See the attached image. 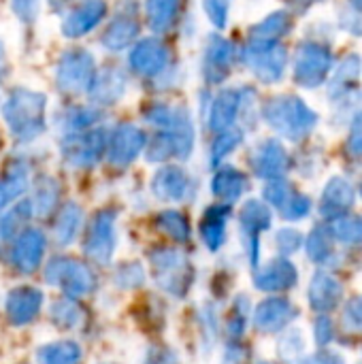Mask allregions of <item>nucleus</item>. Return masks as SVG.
I'll use <instances>...</instances> for the list:
<instances>
[{
    "instance_id": "obj_1",
    "label": "nucleus",
    "mask_w": 362,
    "mask_h": 364,
    "mask_svg": "<svg viewBox=\"0 0 362 364\" xmlns=\"http://www.w3.org/2000/svg\"><path fill=\"white\" fill-rule=\"evenodd\" d=\"M130 75L141 79L154 94H166L183 83V68L162 36H141L128 49Z\"/></svg>"
},
{
    "instance_id": "obj_2",
    "label": "nucleus",
    "mask_w": 362,
    "mask_h": 364,
    "mask_svg": "<svg viewBox=\"0 0 362 364\" xmlns=\"http://www.w3.org/2000/svg\"><path fill=\"white\" fill-rule=\"evenodd\" d=\"M47 94L28 85H15L9 90L0 105L2 119L9 134L19 145H30L47 132Z\"/></svg>"
},
{
    "instance_id": "obj_3",
    "label": "nucleus",
    "mask_w": 362,
    "mask_h": 364,
    "mask_svg": "<svg viewBox=\"0 0 362 364\" xmlns=\"http://www.w3.org/2000/svg\"><path fill=\"white\" fill-rule=\"evenodd\" d=\"M254 90L243 87H222L218 92H203L201 94V115L205 128L213 134L237 128V122L245 115L247 107L252 105Z\"/></svg>"
},
{
    "instance_id": "obj_4",
    "label": "nucleus",
    "mask_w": 362,
    "mask_h": 364,
    "mask_svg": "<svg viewBox=\"0 0 362 364\" xmlns=\"http://www.w3.org/2000/svg\"><path fill=\"white\" fill-rule=\"evenodd\" d=\"M96 73V55L87 47H68L53 64V85L64 96H87Z\"/></svg>"
},
{
    "instance_id": "obj_5",
    "label": "nucleus",
    "mask_w": 362,
    "mask_h": 364,
    "mask_svg": "<svg viewBox=\"0 0 362 364\" xmlns=\"http://www.w3.org/2000/svg\"><path fill=\"white\" fill-rule=\"evenodd\" d=\"M141 2L117 0L107 21L102 23L98 45L107 53H128V49L141 38Z\"/></svg>"
},
{
    "instance_id": "obj_6",
    "label": "nucleus",
    "mask_w": 362,
    "mask_h": 364,
    "mask_svg": "<svg viewBox=\"0 0 362 364\" xmlns=\"http://www.w3.org/2000/svg\"><path fill=\"white\" fill-rule=\"evenodd\" d=\"M149 262L151 275L160 290L175 299L188 296L194 282V271L188 256L179 247H156L149 252Z\"/></svg>"
},
{
    "instance_id": "obj_7",
    "label": "nucleus",
    "mask_w": 362,
    "mask_h": 364,
    "mask_svg": "<svg viewBox=\"0 0 362 364\" xmlns=\"http://www.w3.org/2000/svg\"><path fill=\"white\" fill-rule=\"evenodd\" d=\"M45 282L62 290V294L70 299L87 296L98 288V275L94 273V269L87 262L68 256H55L47 262Z\"/></svg>"
},
{
    "instance_id": "obj_8",
    "label": "nucleus",
    "mask_w": 362,
    "mask_h": 364,
    "mask_svg": "<svg viewBox=\"0 0 362 364\" xmlns=\"http://www.w3.org/2000/svg\"><path fill=\"white\" fill-rule=\"evenodd\" d=\"M109 130L105 126L90 128L85 132L60 136V156L68 168L90 171L105 160Z\"/></svg>"
},
{
    "instance_id": "obj_9",
    "label": "nucleus",
    "mask_w": 362,
    "mask_h": 364,
    "mask_svg": "<svg viewBox=\"0 0 362 364\" xmlns=\"http://www.w3.org/2000/svg\"><path fill=\"white\" fill-rule=\"evenodd\" d=\"M239 58V51L233 41L222 36L220 32L207 34L198 60V73L205 83V87H218L224 85V81L230 77L235 62Z\"/></svg>"
},
{
    "instance_id": "obj_10",
    "label": "nucleus",
    "mask_w": 362,
    "mask_h": 364,
    "mask_svg": "<svg viewBox=\"0 0 362 364\" xmlns=\"http://www.w3.org/2000/svg\"><path fill=\"white\" fill-rule=\"evenodd\" d=\"M81 250L87 260L96 264H109L117 250V211L98 209L87 226L81 241Z\"/></svg>"
},
{
    "instance_id": "obj_11",
    "label": "nucleus",
    "mask_w": 362,
    "mask_h": 364,
    "mask_svg": "<svg viewBox=\"0 0 362 364\" xmlns=\"http://www.w3.org/2000/svg\"><path fill=\"white\" fill-rule=\"evenodd\" d=\"M196 147V128H179V130H154L147 136L145 160L151 164H169V162H186L192 158Z\"/></svg>"
},
{
    "instance_id": "obj_12",
    "label": "nucleus",
    "mask_w": 362,
    "mask_h": 364,
    "mask_svg": "<svg viewBox=\"0 0 362 364\" xmlns=\"http://www.w3.org/2000/svg\"><path fill=\"white\" fill-rule=\"evenodd\" d=\"M109 17L107 0H75L60 15V32L68 41H79L98 30Z\"/></svg>"
},
{
    "instance_id": "obj_13",
    "label": "nucleus",
    "mask_w": 362,
    "mask_h": 364,
    "mask_svg": "<svg viewBox=\"0 0 362 364\" xmlns=\"http://www.w3.org/2000/svg\"><path fill=\"white\" fill-rule=\"evenodd\" d=\"M147 134L132 122H119L109 130L105 160L115 168H126L145 151Z\"/></svg>"
},
{
    "instance_id": "obj_14",
    "label": "nucleus",
    "mask_w": 362,
    "mask_h": 364,
    "mask_svg": "<svg viewBox=\"0 0 362 364\" xmlns=\"http://www.w3.org/2000/svg\"><path fill=\"white\" fill-rule=\"evenodd\" d=\"M196 188H198V183H196L194 175L175 162L162 164L151 175V181H149V190H151L154 198H158L162 203H186V200L194 198Z\"/></svg>"
},
{
    "instance_id": "obj_15",
    "label": "nucleus",
    "mask_w": 362,
    "mask_h": 364,
    "mask_svg": "<svg viewBox=\"0 0 362 364\" xmlns=\"http://www.w3.org/2000/svg\"><path fill=\"white\" fill-rule=\"evenodd\" d=\"M130 90V73L119 64H107L98 68L94 83L87 92V102L98 109H109L119 105Z\"/></svg>"
},
{
    "instance_id": "obj_16",
    "label": "nucleus",
    "mask_w": 362,
    "mask_h": 364,
    "mask_svg": "<svg viewBox=\"0 0 362 364\" xmlns=\"http://www.w3.org/2000/svg\"><path fill=\"white\" fill-rule=\"evenodd\" d=\"M47 252V237L41 228H23L9 245V262L21 275H32L41 269Z\"/></svg>"
},
{
    "instance_id": "obj_17",
    "label": "nucleus",
    "mask_w": 362,
    "mask_h": 364,
    "mask_svg": "<svg viewBox=\"0 0 362 364\" xmlns=\"http://www.w3.org/2000/svg\"><path fill=\"white\" fill-rule=\"evenodd\" d=\"M243 64L265 83H273L284 73V51L275 47L273 43L262 41H250L247 47L239 53Z\"/></svg>"
},
{
    "instance_id": "obj_18",
    "label": "nucleus",
    "mask_w": 362,
    "mask_h": 364,
    "mask_svg": "<svg viewBox=\"0 0 362 364\" xmlns=\"http://www.w3.org/2000/svg\"><path fill=\"white\" fill-rule=\"evenodd\" d=\"M102 122V109L90 105V102H68L62 105L53 117H51V126L58 132V136H68V134H77V132H85L90 128L100 126Z\"/></svg>"
},
{
    "instance_id": "obj_19",
    "label": "nucleus",
    "mask_w": 362,
    "mask_h": 364,
    "mask_svg": "<svg viewBox=\"0 0 362 364\" xmlns=\"http://www.w3.org/2000/svg\"><path fill=\"white\" fill-rule=\"evenodd\" d=\"M271 226V211L265 203L260 200H247L241 207L239 213V228L243 235V243L250 256V262L256 267L258 264V254H260V235L269 230Z\"/></svg>"
},
{
    "instance_id": "obj_20",
    "label": "nucleus",
    "mask_w": 362,
    "mask_h": 364,
    "mask_svg": "<svg viewBox=\"0 0 362 364\" xmlns=\"http://www.w3.org/2000/svg\"><path fill=\"white\" fill-rule=\"evenodd\" d=\"M45 303V294L34 286H17L6 294L4 301V316L11 326H28L32 324Z\"/></svg>"
},
{
    "instance_id": "obj_21",
    "label": "nucleus",
    "mask_w": 362,
    "mask_h": 364,
    "mask_svg": "<svg viewBox=\"0 0 362 364\" xmlns=\"http://www.w3.org/2000/svg\"><path fill=\"white\" fill-rule=\"evenodd\" d=\"M188 0H143L145 26L154 36H164L181 26Z\"/></svg>"
},
{
    "instance_id": "obj_22",
    "label": "nucleus",
    "mask_w": 362,
    "mask_h": 364,
    "mask_svg": "<svg viewBox=\"0 0 362 364\" xmlns=\"http://www.w3.org/2000/svg\"><path fill=\"white\" fill-rule=\"evenodd\" d=\"M141 117L154 130H179V128L194 126V117L190 109L186 105L169 102V100H149L143 107Z\"/></svg>"
},
{
    "instance_id": "obj_23",
    "label": "nucleus",
    "mask_w": 362,
    "mask_h": 364,
    "mask_svg": "<svg viewBox=\"0 0 362 364\" xmlns=\"http://www.w3.org/2000/svg\"><path fill=\"white\" fill-rule=\"evenodd\" d=\"M30 162L26 158H13L2 177H0V213L15 205L17 200L23 198V194L30 190L32 179H30Z\"/></svg>"
},
{
    "instance_id": "obj_24",
    "label": "nucleus",
    "mask_w": 362,
    "mask_h": 364,
    "mask_svg": "<svg viewBox=\"0 0 362 364\" xmlns=\"http://www.w3.org/2000/svg\"><path fill=\"white\" fill-rule=\"evenodd\" d=\"M265 119L275 128L277 132L286 136H297L303 126V107L299 102H292V98H275L265 107Z\"/></svg>"
},
{
    "instance_id": "obj_25",
    "label": "nucleus",
    "mask_w": 362,
    "mask_h": 364,
    "mask_svg": "<svg viewBox=\"0 0 362 364\" xmlns=\"http://www.w3.org/2000/svg\"><path fill=\"white\" fill-rule=\"evenodd\" d=\"M250 190V179L245 173H241L239 168L230 166V164H220L213 173L211 179V194L224 203V205H233L237 203L245 192Z\"/></svg>"
},
{
    "instance_id": "obj_26",
    "label": "nucleus",
    "mask_w": 362,
    "mask_h": 364,
    "mask_svg": "<svg viewBox=\"0 0 362 364\" xmlns=\"http://www.w3.org/2000/svg\"><path fill=\"white\" fill-rule=\"evenodd\" d=\"M297 311L286 299H267L254 311V326L260 333H280L294 320Z\"/></svg>"
},
{
    "instance_id": "obj_27",
    "label": "nucleus",
    "mask_w": 362,
    "mask_h": 364,
    "mask_svg": "<svg viewBox=\"0 0 362 364\" xmlns=\"http://www.w3.org/2000/svg\"><path fill=\"white\" fill-rule=\"evenodd\" d=\"M228 205L220 203V205H211L205 209L201 224H198V232L203 239V245L209 252H218L222 250V245L226 243V226H228Z\"/></svg>"
},
{
    "instance_id": "obj_28",
    "label": "nucleus",
    "mask_w": 362,
    "mask_h": 364,
    "mask_svg": "<svg viewBox=\"0 0 362 364\" xmlns=\"http://www.w3.org/2000/svg\"><path fill=\"white\" fill-rule=\"evenodd\" d=\"M250 162H252L254 173L262 179H277L286 171V164H288L286 151L277 141H262L254 149Z\"/></svg>"
},
{
    "instance_id": "obj_29",
    "label": "nucleus",
    "mask_w": 362,
    "mask_h": 364,
    "mask_svg": "<svg viewBox=\"0 0 362 364\" xmlns=\"http://www.w3.org/2000/svg\"><path fill=\"white\" fill-rule=\"evenodd\" d=\"M297 284V269L288 260H271L254 275V286L262 292H282Z\"/></svg>"
},
{
    "instance_id": "obj_30",
    "label": "nucleus",
    "mask_w": 362,
    "mask_h": 364,
    "mask_svg": "<svg viewBox=\"0 0 362 364\" xmlns=\"http://www.w3.org/2000/svg\"><path fill=\"white\" fill-rule=\"evenodd\" d=\"M83 209L77 205V203H66L58 213H55V220H53V243L58 247H68L73 245V241L77 239L81 226H83Z\"/></svg>"
},
{
    "instance_id": "obj_31",
    "label": "nucleus",
    "mask_w": 362,
    "mask_h": 364,
    "mask_svg": "<svg viewBox=\"0 0 362 364\" xmlns=\"http://www.w3.org/2000/svg\"><path fill=\"white\" fill-rule=\"evenodd\" d=\"M60 194H62V188L55 177L51 175L36 177L32 183V198H30L34 218H49L58 209Z\"/></svg>"
},
{
    "instance_id": "obj_32",
    "label": "nucleus",
    "mask_w": 362,
    "mask_h": 364,
    "mask_svg": "<svg viewBox=\"0 0 362 364\" xmlns=\"http://www.w3.org/2000/svg\"><path fill=\"white\" fill-rule=\"evenodd\" d=\"M81 360H83V350L73 339L51 341L34 352L36 364H81Z\"/></svg>"
},
{
    "instance_id": "obj_33",
    "label": "nucleus",
    "mask_w": 362,
    "mask_h": 364,
    "mask_svg": "<svg viewBox=\"0 0 362 364\" xmlns=\"http://www.w3.org/2000/svg\"><path fill=\"white\" fill-rule=\"evenodd\" d=\"M34 218L30 200H17L0 213V243H11Z\"/></svg>"
},
{
    "instance_id": "obj_34",
    "label": "nucleus",
    "mask_w": 362,
    "mask_h": 364,
    "mask_svg": "<svg viewBox=\"0 0 362 364\" xmlns=\"http://www.w3.org/2000/svg\"><path fill=\"white\" fill-rule=\"evenodd\" d=\"M154 226L166 235L175 243H188L192 239V226L183 211L179 209H162L154 218Z\"/></svg>"
},
{
    "instance_id": "obj_35",
    "label": "nucleus",
    "mask_w": 362,
    "mask_h": 364,
    "mask_svg": "<svg viewBox=\"0 0 362 364\" xmlns=\"http://www.w3.org/2000/svg\"><path fill=\"white\" fill-rule=\"evenodd\" d=\"M49 318H51L53 326L60 331H77L85 320V309L79 305L77 299L60 296L58 301L51 303Z\"/></svg>"
},
{
    "instance_id": "obj_36",
    "label": "nucleus",
    "mask_w": 362,
    "mask_h": 364,
    "mask_svg": "<svg viewBox=\"0 0 362 364\" xmlns=\"http://www.w3.org/2000/svg\"><path fill=\"white\" fill-rule=\"evenodd\" d=\"M243 143V130L239 128H228L218 134H213V141L209 145V166L218 168L224 164V160Z\"/></svg>"
},
{
    "instance_id": "obj_37",
    "label": "nucleus",
    "mask_w": 362,
    "mask_h": 364,
    "mask_svg": "<svg viewBox=\"0 0 362 364\" xmlns=\"http://www.w3.org/2000/svg\"><path fill=\"white\" fill-rule=\"evenodd\" d=\"M337 294H339V286L329 279V277H316L314 284H312V290H309V296H312V305L316 309H329L337 303Z\"/></svg>"
},
{
    "instance_id": "obj_38",
    "label": "nucleus",
    "mask_w": 362,
    "mask_h": 364,
    "mask_svg": "<svg viewBox=\"0 0 362 364\" xmlns=\"http://www.w3.org/2000/svg\"><path fill=\"white\" fill-rule=\"evenodd\" d=\"M235 0H201L203 15L215 30H226Z\"/></svg>"
},
{
    "instance_id": "obj_39",
    "label": "nucleus",
    "mask_w": 362,
    "mask_h": 364,
    "mask_svg": "<svg viewBox=\"0 0 362 364\" xmlns=\"http://www.w3.org/2000/svg\"><path fill=\"white\" fill-rule=\"evenodd\" d=\"M115 286L122 290H134L145 284V269L141 262H126L115 269Z\"/></svg>"
},
{
    "instance_id": "obj_40",
    "label": "nucleus",
    "mask_w": 362,
    "mask_h": 364,
    "mask_svg": "<svg viewBox=\"0 0 362 364\" xmlns=\"http://www.w3.org/2000/svg\"><path fill=\"white\" fill-rule=\"evenodd\" d=\"M247 314H250L247 299H237L233 309H230V316L226 320V333L230 339H239L243 335L245 324H247Z\"/></svg>"
},
{
    "instance_id": "obj_41",
    "label": "nucleus",
    "mask_w": 362,
    "mask_h": 364,
    "mask_svg": "<svg viewBox=\"0 0 362 364\" xmlns=\"http://www.w3.org/2000/svg\"><path fill=\"white\" fill-rule=\"evenodd\" d=\"M41 2H43V0H9L15 19H17L19 23H23V26L36 23L38 13H41Z\"/></svg>"
},
{
    "instance_id": "obj_42",
    "label": "nucleus",
    "mask_w": 362,
    "mask_h": 364,
    "mask_svg": "<svg viewBox=\"0 0 362 364\" xmlns=\"http://www.w3.org/2000/svg\"><path fill=\"white\" fill-rule=\"evenodd\" d=\"M275 243H277V247H280L284 254H290V252H297V250H299V245H301V235H299L297 230H292V228H284V230L277 232Z\"/></svg>"
},
{
    "instance_id": "obj_43",
    "label": "nucleus",
    "mask_w": 362,
    "mask_h": 364,
    "mask_svg": "<svg viewBox=\"0 0 362 364\" xmlns=\"http://www.w3.org/2000/svg\"><path fill=\"white\" fill-rule=\"evenodd\" d=\"M145 364H177V356L169 348H151Z\"/></svg>"
},
{
    "instance_id": "obj_44",
    "label": "nucleus",
    "mask_w": 362,
    "mask_h": 364,
    "mask_svg": "<svg viewBox=\"0 0 362 364\" xmlns=\"http://www.w3.org/2000/svg\"><path fill=\"white\" fill-rule=\"evenodd\" d=\"M11 73V64H9V55H6V47L0 38V83L9 77Z\"/></svg>"
},
{
    "instance_id": "obj_45",
    "label": "nucleus",
    "mask_w": 362,
    "mask_h": 364,
    "mask_svg": "<svg viewBox=\"0 0 362 364\" xmlns=\"http://www.w3.org/2000/svg\"><path fill=\"white\" fill-rule=\"evenodd\" d=\"M73 2H75V0H45L47 9H49L51 13H55V15H62Z\"/></svg>"
},
{
    "instance_id": "obj_46",
    "label": "nucleus",
    "mask_w": 362,
    "mask_h": 364,
    "mask_svg": "<svg viewBox=\"0 0 362 364\" xmlns=\"http://www.w3.org/2000/svg\"><path fill=\"white\" fill-rule=\"evenodd\" d=\"M0 147H2V136H0Z\"/></svg>"
},
{
    "instance_id": "obj_47",
    "label": "nucleus",
    "mask_w": 362,
    "mask_h": 364,
    "mask_svg": "<svg viewBox=\"0 0 362 364\" xmlns=\"http://www.w3.org/2000/svg\"><path fill=\"white\" fill-rule=\"evenodd\" d=\"M0 105H2V96H0Z\"/></svg>"
},
{
    "instance_id": "obj_48",
    "label": "nucleus",
    "mask_w": 362,
    "mask_h": 364,
    "mask_svg": "<svg viewBox=\"0 0 362 364\" xmlns=\"http://www.w3.org/2000/svg\"><path fill=\"white\" fill-rule=\"evenodd\" d=\"M262 364H267V363H262Z\"/></svg>"
}]
</instances>
